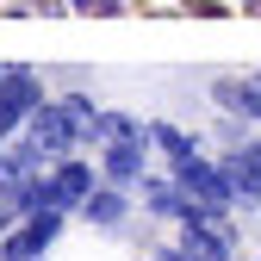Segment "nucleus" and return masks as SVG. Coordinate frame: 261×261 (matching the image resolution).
Segmentation results:
<instances>
[{
    "label": "nucleus",
    "instance_id": "f257e3e1",
    "mask_svg": "<svg viewBox=\"0 0 261 261\" xmlns=\"http://www.w3.org/2000/svg\"><path fill=\"white\" fill-rule=\"evenodd\" d=\"M81 137V124L69 106H38L31 112V130H25V143H38L44 155H69V143Z\"/></svg>",
    "mask_w": 261,
    "mask_h": 261
},
{
    "label": "nucleus",
    "instance_id": "f03ea898",
    "mask_svg": "<svg viewBox=\"0 0 261 261\" xmlns=\"http://www.w3.org/2000/svg\"><path fill=\"white\" fill-rule=\"evenodd\" d=\"M174 180H180V193H187V199H205V205H224V199H230V174H224V168H205V162H174Z\"/></svg>",
    "mask_w": 261,
    "mask_h": 261
},
{
    "label": "nucleus",
    "instance_id": "7ed1b4c3",
    "mask_svg": "<svg viewBox=\"0 0 261 261\" xmlns=\"http://www.w3.org/2000/svg\"><path fill=\"white\" fill-rule=\"evenodd\" d=\"M50 237H56V212H31L25 230L7 237V261H38V255L50 249Z\"/></svg>",
    "mask_w": 261,
    "mask_h": 261
},
{
    "label": "nucleus",
    "instance_id": "20e7f679",
    "mask_svg": "<svg viewBox=\"0 0 261 261\" xmlns=\"http://www.w3.org/2000/svg\"><path fill=\"white\" fill-rule=\"evenodd\" d=\"M180 261H230V237L187 230V237H180Z\"/></svg>",
    "mask_w": 261,
    "mask_h": 261
},
{
    "label": "nucleus",
    "instance_id": "39448f33",
    "mask_svg": "<svg viewBox=\"0 0 261 261\" xmlns=\"http://www.w3.org/2000/svg\"><path fill=\"white\" fill-rule=\"evenodd\" d=\"M137 174H143V155H137V143H112V149H106V180H112V187H130Z\"/></svg>",
    "mask_w": 261,
    "mask_h": 261
},
{
    "label": "nucleus",
    "instance_id": "423d86ee",
    "mask_svg": "<svg viewBox=\"0 0 261 261\" xmlns=\"http://www.w3.org/2000/svg\"><path fill=\"white\" fill-rule=\"evenodd\" d=\"M155 143H162V149H168L174 162H187V155H193V143L180 137V130H168V124H162V130H155Z\"/></svg>",
    "mask_w": 261,
    "mask_h": 261
},
{
    "label": "nucleus",
    "instance_id": "0eeeda50",
    "mask_svg": "<svg viewBox=\"0 0 261 261\" xmlns=\"http://www.w3.org/2000/svg\"><path fill=\"white\" fill-rule=\"evenodd\" d=\"M118 212H124V205L112 199V193H100V199H87V218H100V224H112Z\"/></svg>",
    "mask_w": 261,
    "mask_h": 261
},
{
    "label": "nucleus",
    "instance_id": "6e6552de",
    "mask_svg": "<svg viewBox=\"0 0 261 261\" xmlns=\"http://www.w3.org/2000/svg\"><path fill=\"white\" fill-rule=\"evenodd\" d=\"M155 261H180V255H155Z\"/></svg>",
    "mask_w": 261,
    "mask_h": 261
},
{
    "label": "nucleus",
    "instance_id": "1a4fd4ad",
    "mask_svg": "<svg viewBox=\"0 0 261 261\" xmlns=\"http://www.w3.org/2000/svg\"><path fill=\"white\" fill-rule=\"evenodd\" d=\"M0 81H7V69H0Z\"/></svg>",
    "mask_w": 261,
    "mask_h": 261
}]
</instances>
